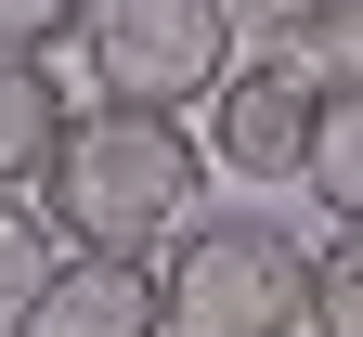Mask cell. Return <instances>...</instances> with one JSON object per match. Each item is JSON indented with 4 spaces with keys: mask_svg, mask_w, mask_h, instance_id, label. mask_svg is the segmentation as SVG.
Returning <instances> with one entry per match:
<instances>
[{
    "mask_svg": "<svg viewBox=\"0 0 363 337\" xmlns=\"http://www.w3.org/2000/svg\"><path fill=\"white\" fill-rule=\"evenodd\" d=\"M208 182V130H182L169 104H78L39 195H52V233L65 247H117V260H156L182 208Z\"/></svg>",
    "mask_w": 363,
    "mask_h": 337,
    "instance_id": "1",
    "label": "cell"
},
{
    "mask_svg": "<svg viewBox=\"0 0 363 337\" xmlns=\"http://www.w3.org/2000/svg\"><path fill=\"white\" fill-rule=\"evenodd\" d=\"M156 311L169 337H311V247L272 208L182 221L156 247Z\"/></svg>",
    "mask_w": 363,
    "mask_h": 337,
    "instance_id": "2",
    "label": "cell"
},
{
    "mask_svg": "<svg viewBox=\"0 0 363 337\" xmlns=\"http://www.w3.org/2000/svg\"><path fill=\"white\" fill-rule=\"evenodd\" d=\"M234 0H104L91 13V104H208L220 78H234Z\"/></svg>",
    "mask_w": 363,
    "mask_h": 337,
    "instance_id": "3",
    "label": "cell"
},
{
    "mask_svg": "<svg viewBox=\"0 0 363 337\" xmlns=\"http://www.w3.org/2000/svg\"><path fill=\"white\" fill-rule=\"evenodd\" d=\"M311 117H325V78H311L298 53H259L208 91V169L234 182H298L311 169Z\"/></svg>",
    "mask_w": 363,
    "mask_h": 337,
    "instance_id": "4",
    "label": "cell"
},
{
    "mask_svg": "<svg viewBox=\"0 0 363 337\" xmlns=\"http://www.w3.org/2000/svg\"><path fill=\"white\" fill-rule=\"evenodd\" d=\"M13 337H169V311H156V260L65 247V260H52V285L13 311Z\"/></svg>",
    "mask_w": 363,
    "mask_h": 337,
    "instance_id": "5",
    "label": "cell"
},
{
    "mask_svg": "<svg viewBox=\"0 0 363 337\" xmlns=\"http://www.w3.org/2000/svg\"><path fill=\"white\" fill-rule=\"evenodd\" d=\"M65 91H52V53H0V195H26L39 169H52V143H65Z\"/></svg>",
    "mask_w": 363,
    "mask_h": 337,
    "instance_id": "6",
    "label": "cell"
},
{
    "mask_svg": "<svg viewBox=\"0 0 363 337\" xmlns=\"http://www.w3.org/2000/svg\"><path fill=\"white\" fill-rule=\"evenodd\" d=\"M234 13L272 39V53H298L325 91H337V53H350V78H363V0H234Z\"/></svg>",
    "mask_w": 363,
    "mask_h": 337,
    "instance_id": "7",
    "label": "cell"
},
{
    "mask_svg": "<svg viewBox=\"0 0 363 337\" xmlns=\"http://www.w3.org/2000/svg\"><path fill=\"white\" fill-rule=\"evenodd\" d=\"M298 182H311L337 221H363V78L325 91V117H311V169H298Z\"/></svg>",
    "mask_w": 363,
    "mask_h": 337,
    "instance_id": "8",
    "label": "cell"
},
{
    "mask_svg": "<svg viewBox=\"0 0 363 337\" xmlns=\"http://www.w3.org/2000/svg\"><path fill=\"white\" fill-rule=\"evenodd\" d=\"M311 337H363V221L311 247Z\"/></svg>",
    "mask_w": 363,
    "mask_h": 337,
    "instance_id": "9",
    "label": "cell"
},
{
    "mask_svg": "<svg viewBox=\"0 0 363 337\" xmlns=\"http://www.w3.org/2000/svg\"><path fill=\"white\" fill-rule=\"evenodd\" d=\"M52 285V221H39L26 195H0V337H13V311Z\"/></svg>",
    "mask_w": 363,
    "mask_h": 337,
    "instance_id": "10",
    "label": "cell"
},
{
    "mask_svg": "<svg viewBox=\"0 0 363 337\" xmlns=\"http://www.w3.org/2000/svg\"><path fill=\"white\" fill-rule=\"evenodd\" d=\"M91 13L104 0H0V53H65V39H91Z\"/></svg>",
    "mask_w": 363,
    "mask_h": 337,
    "instance_id": "11",
    "label": "cell"
}]
</instances>
